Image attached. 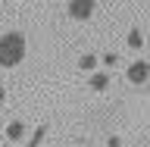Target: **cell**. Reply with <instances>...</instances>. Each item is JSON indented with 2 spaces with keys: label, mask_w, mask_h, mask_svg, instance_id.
I'll use <instances>...</instances> for the list:
<instances>
[{
  "label": "cell",
  "mask_w": 150,
  "mask_h": 147,
  "mask_svg": "<svg viewBox=\"0 0 150 147\" xmlns=\"http://www.w3.org/2000/svg\"><path fill=\"white\" fill-rule=\"evenodd\" d=\"M128 47H141V31H138V28L128 31Z\"/></svg>",
  "instance_id": "6"
},
{
  "label": "cell",
  "mask_w": 150,
  "mask_h": 147,
  "mask_svg": "<svg viewBox=\"0 0 150 147\" xmlns=\"http://www.w3.org/2000/svg\"><path fill=\"white\" fill-rule=\"evenodd\" d=\"M106 85H110V75H106V72H97V75H91V88H94V91H103Z\"/></svg>",
  "instance_id": "5"
},
{
  "label": "cell",
  "mask_w": 150,
  "mask_h": 147,
  "mask_svg": "<svg viewBox=\"0 0 150 147\" xmlns=\"http://www.w3.org/2000/svg\"><path fill=\"white\" fill-rule=\"evenodd\" d=\"M94 13V0H69V16L75 22H81V19H91Z\"/></svg>",
  "instance_id": "2"
},
{
  "label": "cell",
  "mask_w": 150,
  "mask_h": 147,
  "mask_svg": "<svg viewBox=\"0 0 150 147\" xmlns=\"http://www.w3.org/2000/svg\"><path fill=\"white\" fill-rule=\"evenodd\" d=\"M128 82H134V85H144L150 78V63H144V60H138V63H131L128 66Z\"/></svg>",
  "instance_id": "3"
},
{
  "label": "cell",
  "mask_w": 150,
  "mask_h": 147,
  "mask_svg": "<svg viewBox=\"0 0 150 147\" xmlns=\"http://www.w3.org/2000/svg\"><path fill=\"white\" fill-rule=\"evenodd\" d=\"M44 131H47V129H38V135H35V138H31V147H38V141L44 138Z\"/></svg>",
  "instance_id": "8"
},
{
  "label": "cell",
  "mask_w": 150,
  "mask_h": 147,
  "mask_svg": "<svg viewBox=\"0 0 150 147\" xmlns=\"http://www.w3.org/2000/svg\"><path fill=\"white\" fill-rule=\"evenodd\" d=\"M6 138H9V141L25 138V122H9V125H6Z\"/></svg>",
  "instance_id": "4"
},
{
  "label": "cell",
  "mask_w": 150,
  "mask_h": 147,
  "mask_svg": "<svg viewBox=\"0 0 150 147\" xmlns=\"http://www.w3.org/2000/svg\"><path fill=\"white\" fill-rule=\"evenodd\" d=\"M25 60V38L19 31H6L0 38V66H19Z\"/></svg>",
  "instance_id": "1"
},
{
  "label": "cell",
  "mask_w": 150,
  "mask_h": 147,
  "mask_svg": "<svg viewBox=\"0 0 150 147\" xmlns=\"http://www.w3.org/2000/svg\"><path fill=\"white\" fill-rule=\"evenodd\" d=\"M97 66V56H81V69H94Z\"/></svg>",
  "instance_id": "7"
},
{
  "label": "cell",
  "mask_w": 150,
  "mask_h": 147,
  "mask_svg": "<svg viewBox=\"0 0 150 147\" xmlns=\"http://www.w3.org/2000/svg\"><path fill=\"white\" fill-rule=\"evenodd\" d=\"M3 97H6V91H3V85H0V103H3Z\"/></svg>",
  "instance_id": "9"
}]
</instances>
